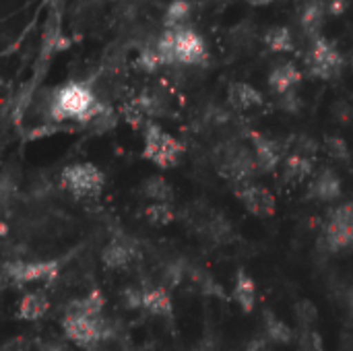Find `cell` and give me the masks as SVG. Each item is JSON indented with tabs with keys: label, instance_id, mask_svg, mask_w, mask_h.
<instances>
[{
	"label": "cell",
	"instance_id": "603a6c76",
	"mask_svg": "<svg viewBox=\"0 0 353 351\" xmlns=\"http://www.w3.org/2000/svg\"><path fill=\"white\" fill-rule=\"evenodd\" d=\"M203 230H205V234H207L215 244H228V242L234 238L232 225H230L228 219L221 217V215H211V217L203 223Z\"/></svg>",
	"mask_w": 353,
	"mask_h": 351
},
{
	"label": "cell",
	"instance_id": "83f0119b",
	"mask_svg": "<svg viewBox=\"0 0 353 351\" xmlns=\"http://www.w3.org/2000/svg\"><path fill=\"white\" fill-rule=\"evenodd\" d=\"M145 215L155 225H168L174 221V209L170 203H153L145 209Z\"/></svg>",
	"mask_w": 353,
	"mask_h": 351
},
{
	"label": "cell",
	"instance_id": "f6af8a7d",
	"mask_svg": "<svg viewBox=\"0 0 353 351\" xmlns=\"http://www.w3.org/2000/svg\"><path fill=\"white\" fill-rule=\"evenodd\" d=\"M248 351H265V348H263L261 343H254V345H250V348H248Z\"/></svg>",
	"mask_w": 353,
	"mask_h": 351
},
{
	"label": "cell",
	"instance_id": "44dd1931",
	"mask_svg": "<svg viewBox=\"0 0 353 351\" xmlns=\"http://www.w3.org/2000/svg\"><path fill=\"white\" fill-rule=\"evenodd\" d=\"M50 308V302L43 294H27L19 302V319L21 321H39Z\"/></svg>",
	"mask_w": 353,
	"mask_h": 351
},
{
	"label": "cell",
	"instance_id": "d6a6232c",
	"mask_svg": "<svg viewBox=\"0 0 353 351\" xmlns=\"http://www.w3.org/2000/svg\"><path fill=\"white\" fill-rule=\"evenodd\" d=\"M122 304H124L128 310H139V308H143V304H145V290L126 288V290L122 292Z\"/></svg>",
	"mask_w": 353,
	"mask_h": 351
},
{
	"label": "cell",
	"instance_id": "7bdbcfd3",
	"mask_svg": "<svg viewBox=\"0 0 353 351\" xmlns=\"http://www.w3.org/2000/svg\"><path fill=\"white\" fill-rule=\"evenodd\" d=\"M248 4H252V6H267V4H271V2H275V0H246Z\"/></svg>",
	"mask_w": 353,
	"mask_h": 351
},
{
	"label": "cell",
	"instance_id": "277c9868",
	"mask_svg": "<svg viewBox=\"0 0 353 351\" xmlns=\"http://www.w3.org/2000/svg\"><path fill=\"white\" fill-rule=\"evenodd\" d=\"M215 161L221 172L232 182L246 184L250 182L252 176L261 172L254 153H250L244 145L240 143H223L215 149Z\"/></svg>",
	"mask_w": 353,
	"mask_h": 351
},
{
	"label": "cell",
	"instance_id": "cb8c5ba5",
	"mask_svg": "<svg viewBox=\"0 0 353 351\" xmlns=\"http://www.w3.org/2000/svg\"><path fill=\"white\" fill-rule=\"evenodd\" d=\"M143 194L155 203H172L174 201V190L172 186L159 178V176H151L143 182Z\"/></svg>",
	"mask_w": 353,
	"mask_h": 351
},
{
	"label": "cell",
	"instance_id": "8fae6325",
	"mask_svg": "<svg viewBox=\"0 0 353 351\" xmlns=\"http://www.w3.org/2000/svg\"><path fill=\"white\" fill-rule=\"evenodd\" d=\"M325 19H327V10H325L323 0H304L302 2L300 12H298V25H300V31L310 41L321 35Z\"/></svg>",
	"mask_w": 353,
	"mask_h": 351
},
{
	"label": "cell",
	"instance_id": "e0dca14e",
	"mask_svg": "<svg viewBox=\"0 0 353 351\" xmlns=\"http://www.w3.org/2000/svg\"><path fill=\"white\" fill-rule=\"evenodd\" d=\"M234 300L238 302V306L248 314L254 310L256 304V288L254 281L248 273H244L242 269L236 273V283H234Z\"/></svg>",
	"mask_w": 353,
	"mask_h": 351
},
{
	"label": "cell",
	"instance_id": "3957f363",
	"mask_svg": "<svg viewBox=\"0 0 353 351\" xmlns=\"http://www.w3.org/2000/svg\"><path fill=\"white\" fill-rule=\"evenodd\" d=\"M182 153H184V147L176 137L165 132L155 122L145 124V128H143V157L145 159L168 170L180 161Z\"/></svg>",
	"mask_w": 353,
	"mask_h": 351
},
{
	"label": "cell",
	"instance_id": "ab89813d",
	"mask_svg": "<svg viewBox=\"0 0 353 351\" xmlns=\"http://www.w3.org/2000/svg\"><path fill=\"white\" fill-rule=\"evenodd\" d=\"M323 4H325L327 14H333V17L347 10V0H323Z\"/></svg>",
	"mask_w": 353,
	"mask_h": 351
},
{
	"label": "cell",
	"instance_id": "8992f818",
	"mask_svg": "<svg viewBox=\"0 0 353 351\" xmlns=\"http://www.w3.org/2000/svg\"><path fill=\"white\" fill-rule=\"evenodd\" d=\"M62 331L79 348H93L99 341L114 337L116 333L112 323L103 321L101 317L89 319V317H79V314H64Z\"/></svg>",
	"mask_w": 353,
	"mask_h": 351
},
{
	"label": "cell",
	"instance_id": "1f68e13d",
	"mask_svg": "<svg viewBox=\"0 0 353 351\" xmlns=\"http://www.w3.org/2000/svg\"><path fill=\"white\" fill-rule=\"evenodd\" d=\"M116 124V114L112 112V108L110 106H105L87 126L93 130V132H105V130H110L112 126Z\"/></svg>",
	"mask_w": 353,
	"mask_h": 351
},
{
	"label": "cell",
	"instance_id": "4316f807",
	"mask_svg": "<svg viewBox=\"0 0 353 351\" xmlns=\"http://www.w3.org/2000/svg\"><path fill=\"white\" fill-rule=\"evenodd\" d=\"M285 178L292 180V182H304L310 174H312V161L304 155H290L288 161H285Z\"/></svg>",
	"mask_w": 353,
	"mask_h": 351
},
{
	"label": "cell",
	"instance_id": "d6986e66",
	"mask_svg": "<svg viewBox=\"0 0 353 351\" xmlns=\"http://www.w3.org/2000/svg\"><path fill=\"white\" fill-rule=\"evenodd\" d=\"M143 308L155 317H163V319H172L174 317V304L172 298L165 290L161 288H153V290H145V304Z\"/></svg>",
	"mask_w": 353,
	"mask_h": 351
},
{
	"label": "cell",
	"instance_id": "7c38bea8",
	"mask_svg": "<svg viewBox=\"0 0 353 351\" xmlns=\"http://www.w3.org/2000/svg\"><path fill=\"white\" fill-rule=\"evenodd\" d=\"M250 141L261 172H273L281 161V145L275 139H269L261 132H250Z\"/></svg>",
	"mask_w": 353,
	"mask_h": 351
},
{
	"label": "cell",
	"instance_id": "30bf717a",
	"mask_svg": "<svg viewBox=\"0 0 353 351\" xmlns=\"http://www.w3.org/2000/svg\"><path fill=\"white\" fill-rule=\"evenodd\" d=\"M236 194L242 201V205L259 217H269L275 213V197L265 186L246 182V184H240Z\"/></svg>",
	"mask_w": 353,
	"mask_h": 351
},
{
	"label": "cell",
	"instance_id": "d590c367",
	"mask_svg": "<svg viewBox=\"0 0 353 351\" xmlns=\"http://www.w3.org/2000/svg\"><path fill=\"white\" fill-rule=\"evenodd\" d=\"M182 277H184V267H182L180 263H176V265H168V267H165V271H163V281H165L170 288H176V285L182 281Z\"/></svg>",
	"mask_w": 353,
	"mask_h": 351
},
{
	"label": "cell",
	"instance_id": "ee69618b",
	"mask_svg": "<svg viewBox=\"0 0 353 351\" xmlns=\"http://www.w3.org/2000/svg\"><path fill=\"white\" fill-rule=\"evenodd\" d=\"M347 304H350V310H352V314H353V288L350 290V296H347Z\"/></svg>",
	"mask_w": 353,
	"mask_h": 351
},
{
	"label": "cell",
	"instance_id": "5bb4252c",
	"mask_svg": "<svg viewBox=\"0 0 353 351\" xmlns=\"http://www.w3.org/2000/svg\"><path fill=\"white\" fill-rule=\"evenodd\" d=\"M300 81H302V72L298 70V66L294 62H279L269 72V87L277 95H283V93L296 89V85Z\"/></svg>",
	"mask_w": 353,
	"mask_h": 351
},
{
	"label": "cell",
	"instance_id": "5b68a950",
	"mask_svg": "<svg viewBox=\"0 0 353 351\" xmlns=\"http://www.w3.org/2000/svg\"><path fill=\"white\" fill-rule=\"evenodd\" d=\"M304 64H306V72L310 77L329 81V79H335L341 74L345 58L333 41L319 35L310 41V46L304 54Z\"/></svg>",
	"mask_w": 353,
	"mask_h": 351
},
{
	"label": "cell",
	"instance_id": "2e32d148",
	"mask_svg": "<svg viewBox=\"0 0 353 351\" xmlns=\"http://www.w3.org/2000/svg\"><path fill=\"white\" fill-rule=\"evenodd\" d=\"M228 101L236 110H252L265 103L263 93L248 83H232L228 89Z\"/></svg>",
	"mask_w": 353,
	"mask_h": 351
},
{
	"label": "cell",
	"instance_id": "bcb514c9",
	"mask_svg": "<svg viewBox=\"0 0 353 351\" xmlns=\"http://www.w3.org/2000/svg\"><path fill=\"white\" fill-rule=\"evenodd\" d=\"M350 62H352V66H353V48H352V54H350Z\"/></svg>",
	"mask_w": 353,
	"mask_h": 351
},
{
	"label": "cell",
	"instance_id": "d4e9b609",
	"mask_svg": "<svg viewBox=\"0 0 353 351\" xmlns=\"http://www.w3.org/2000/svg\"><path fill=\"white\" fill-rule=\"evenodd\" d=\"M263 323H265V331H267L269 339H273L275 343H283V345H288V343L294 339L292 329H290L283 321H279L271 310H265V314H263Z\"/></svg>",
	"mask_w": 353,
	"mask_h": 351
},
{
	"label": "cell",
	"instance_id": "484cf974",
	"mask_svg": "<svg viewBox=\"0 0 353 351\" xmlns=\"http://www.w3.org/2000/svg\"><path fill=\"white\" fill-rule=\"evenodd\" d=\"M155 37L143 43V48H141V52H139V56L134 60L137 68L143 70V72H155L159 66H163V62L159 58V52H157V46H155Z\"/></svg>",
	"mask_w": 353,
	"mask_h": 351
},
{
	"label": "cell",
	"instance_id": "8d00e7d4",
	"mask_svg": "<svg viewBox=\"0 0 353 351\" xmlns=\"http://www.w3.org/2000/svg\"><path fill=\"white\" fill-rule=\"evenodd\" d=\"M314 153H316V143L310 137L300 134L296 139V155H304V157L310 159V155H314Z\"/></svg>",
	"mask_w": 353,
	"mask_h": 351
},
{
	"label": "cell",
	"instance_id": "836d02e7",
	"mask_svg": "<svg viewBox=\"0 0 353 351\" xmlns=\"http://www.w3.org/2000/svg\"><path fill=\"white\" fill-rule=\"evenodd\" d=\"M279 108H281L283 112L298 114V112L302 110V99H300L298 91H296V89H292V91H288V93L279 95Z\"/></svg>",
	"mask_w": 353,
	"mask_h": 351
},
{
	"label": "cell",
	"instance_id": "ba28073f",
	"mask_svg": "<svg viewBox=\"0 0 353 351\" xmlns=\"http://www.w3.org/2000/svg\"><path fill=\"white\" fill-rule=\"evenodd\" d=\"M60 263L58 261H6L2 265V279L14 285H25L31 281H52L58 275Z\"/></svg>",
	"mask_w": 353,
	"mask_h": 351
},
{
	"label": "cell",
	"instance_id": "9c48e42d",
	"mask_svg": "<svg viewBox=\"0 0 353 351\" xmlns=\"http://www.w3.org/2000/svg\"><path fill=\"white\" fill-rule=\"evenodd\" d=\"M325 240L329 250L353 248V205H339L329 213Z\"/></svg>",
	"mask_w": 353,
	"mask_h": 351
},
{
	"label": "cell",
	"instance_id": "9a60e30c",
	"mask_svg": "<svg viewBox=\"0 0 353 351\" xmlns=\"http://www.w3.org/2000/svg\"><path fill=\"white\" fill-rule=\"evenodd\" d=\"M310 194L316 197L319 201H325V203L337 201L341 197V180L335 174V170L325 168L323 172H319L312 186H310Z\"/></svg>",
	"mask_w": 353,
	"mask_h": 351
},
{
	"label": "cell",
	"instance_id": "6da1fadb",
	"mask_svg": "<svg viewBox=\"0 0 353 351\" xmlns=\"http://www.w3.org/2000/svg\"><path fill=\"white\" fill-rule=\"evenodd\" d=\"M108 103L99 101L87 83H66L54 89L43 101V116L52 122L77 120L89 124Z\"/></svg>",
	"mask_w": 353,
	"mask_h": 351
},
{
	"label": "cell",
	"instance_id": "f546056e",
	"mask_svg": "<svg viewBox=\"0 0 353 351\" xmlns=\"http://www.w3.org/2000/svg\"><path fill=\"white\" fill-rule=\"evenodd\" d=\"M325 149H327V153H329L333 159H337V161H347V159L352 157V151H350V145L345 143V139L335 137V134L325 139Z\"/></svg>",
	"mask_w": 353,
	"mask_h": 351
},
{
	"label": "cell",
	"instance_id": "4fadbf2b",
	"mask_svg": "<svg viewBox=\"0 0 353 351\" xmlns=\"http://www.w3.org/2000/svg\"><path fill=\"white\" fill-rule=\"evenodd\" d=\"M137 257V246L128 238H116L112 240L103 252H101V263L108 269H122L126 267L132 259Z\"/></svg>",
	"mask_w": 353,
	"mask_h": 351
},
{
	"label": "cell",
	"instance_id": "7402d4cb",
	"mask_svg": "<svg viewBox=\"0 0 353 351\" xmlns=\"http://www.w3.org/2000/svg\"><path fill=\"white\" fill-rule=\"evenodd\" d=\"M192 6L188 0H172L163 12V29H178V27H186L188 19H190Z\"/></svg>",
	"mask_w": 353,
	"mask_h": 351
},
{
	"label": "cell",
	"instance_id": "74e56055",
	"mask_svg": "<svg viewBox=\"0 0 353 351\" xmlns=\"http://www.w3.org/2000/svg\"><path fill=\"white\" fill-rule=\"evenodd\" d=\"M333 116H335L339 122H343V124L352 122V118H353L352 106H350L347 101H337V103L333 106Z\"/></svg>",
	"mask_w": 353,
	"mask_h": 351
},
{
	"label": "cell",
	"instance_id": "ac0fdd59",
	"mask_svg": "<svg viewBox=\"0 0 353 351\" xmlns=\"http://www.w3.org/2000/svg\"><path fill=\"white\" fill-rule=\"evenodd\" d=\"M263 41L265 46L271 50V52H294L296 50V37L292 33L290 27H283V25H273L265 31L263 35Z\"/></svg>",
	"mask_w": 353,
	"mask_h": 351
},
{
	"label": "cell",
	"instance_id": "52a82bcc",
	"mask_svg": "<svg viewBox=\"0 0 353 351\" xmlns=\"http://www.w3.org/2000/svg\"><path fill=\"white\" fill-rule=\"evenodd\" d=\"M62 186L79 199L97 197L103 188V174L93 163H74L64 168L60 176Z\"/></svg>",
	"mask_w": 353,
	"mask_h": 351
},
{
	"label": "cell",
	"instance_id": "b9f144b4",
	"mask_svg": "<svg viewBox=\"0 0 353 351\" xmlns=\"http://www.w3.org/2000/svg\"><path fill=\"white\" fill-rule=\"evenodd\" d=\"M196 351H219L217 350V345H215V341H211V339H205L199 348H196Z\"/></svg>",
	"mask_w": 353,
	"mask_h": 351
},
{
	"label": "cell",
	"instance_id": "60d3db41",
	"mask_svg": "<svg viewBox=\"0 0 353 351\" xmlns=\"http://www.w3.org/2000/svg\"><path fill=\"white\" fill-rule=\"evenodd\" d=\"M39 351H68V348H64L62 343H56V341H50V343H41Z\"/></svg>",
	"mask_w": 353,
	"mask_h": 351
},
{
	"label": "cell",
	"instance_id": "ffe728a7",
	"mask_svg": "<svg viewBox=\"0 0 353 351\" xmlns=\"http://www.w3.org/2000/svg\"><path fill=\"white\" fill-rule=\"evenodd\" d=\"M103 294L101 292H91L81 300H74L68 304L66 314H79V317H89V319H97L99 312L103 310Z\"/></svg>",
	"mask_w": 353,
	"mask_h": 351
},
{
	"label": "cell",
	"instance_id": "4dcf8cb0",
	"mask_svg": "<svg viewBox=\"0 0 353 351\" xmlns=\"http://www.w3.org/2000/svg\"><path fill=\"white\" fill-rule=\"evenodd\" d=\"M298 351H325L321 333H316L314 329H304L298 339Z\"/></svg>",
	"mask_w": 353,
	"mask_h": 351
},
{
	"label": "cell",
	"instance_id": "7a4b0ae2",
	"mask_svg": "<svg viewBox=\"0 0 353 351\" xmlns=\"http://www.w3.org/2000/svg\"><path fill=\"white\" fill-rule=\"evenodd\" d=\"M155 46L163 66H196L209 58L203 35L188 25L178 29H163L157 33Z\"/></svg>",
	"mask_w": 353,
	"mask_h": 351
},
{
	"label": "cell",
	"instance_id": "e575fe53",
	"mask_svg": "<svg viewBox=\"0 0 353 351\" xmlns=\"http://www.w3.org/2000/svg\"><path fill=\"white\" fill-rule=\"evenodd\" d=\"M254 25L252 23H242V25H238V27H234V31H232V37L238 41V43H250L252 39H254Z\"/></svg>",
	"mask_w": 353,
	"mask_h": 351
},
{
	"label": "cell",
	"instance_id": "f35d334b",
	"mask_svg": "<svg viewBox=\"0 0 353 351\" xmlns=\"http://www.w3.org/2000/svg\"><path fill=\"white\" fill-rule=\"evenodd\" d=\"M0 351H31V341L27 337H17V339L6 341Z\"/></svg>",
	"mask_w": 353,
	"mask_h": 351
},
{
	"label": "cell",
	"instance_id": "f1b7e54d",
	"mask_svg": "<svg viewBox=\"0 0 353 351\" xmlns=\"http://www.w3.org/2000/svg\"><path fill=\"white\" fill-rule=\"evenodd\" d=\"M294 314H296V321L304 327V329H310L316 319H319V308L310 302V300H300L296 306H294Z\"/></svg>",
	"mask_w": 353,
	"mask_h": 351
}]
</instances>
